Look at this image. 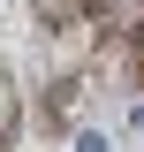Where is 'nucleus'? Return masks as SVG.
I'll use <instances>...</instances> for the list:
<instances>
[{
  "mask_svg": "<svg viewBox=\"0 0 144 152\" xmlns=\"http://www.w3.org/2000/svg\"><path fill=\"white\" fill-rule=\"evenodd\" d=\"M76 152H106V145H99V137H84V145H76Z\"/></svg>",
  "mask_w": 144,
  "mask_h": 152,
  "instance_id": "1",
  "label": "nucleus"
}]
</instances>
